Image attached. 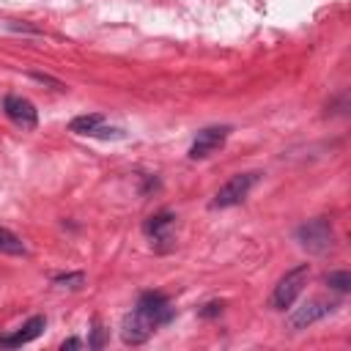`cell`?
Masks as SVG:
<instances>
[{"mask_svg": "<svg viewBox=\"0 0 351 351\" xmlns=\"http://www.w3.org/2000/svg\"><path fill=\"white\" fill-rule=\"evenodd\" d=\"M337 307H340L337 299H324V296L307 299V302H302L296 310H291V315L285 318V329H288V332H302V329H307V326L324 321L326 315H332Z\"/></svg>", "mask_w": 351, "mask_h": 351, "instance_id": "cell-4", "label": "cell"}, {"mask_svg": "<svg viewBox=\"0 0 351 351\" xmlns=\"http://www.w3.org/2000/svg\"><path fill=\"white\" fill-rule=\"evenodd\" d=\"M230 132H233V129H230L228 123H219V126H206V129H200V132H197V137L192 140V145H189L186 156H189L192 162L208 159L211 154H217V151L225 145V140H228V134H230Z\"/></svg>", "mask_w": 351, "mask_h": 351, "instance_id": "cell-6", "label": "cell"}, {"mask_svg": "<svg viewBox=\"0 0 351 351\" xmlns=\"http://www.w3.org/2000/svg\"><path fill=\"white\" fill-rule=\"evenodd\" d=\"M143 230H145V236L159 247V250H165V247H173V230H176V214H170V211H159V214H151L148 219H145V225H143Z\"/></svg>", "mask_w": 351, "mask_h": 351, "instance_id": "cell-8", "label": "cell"}, {"mask_svg": "<svg viewBox=\"0 0 351 351\" xmlns=\"http://www.w3.org/2000/svg\"><path fill=\"white\" fill-rule=\"evenodd\" d=\"M0 252L3 255H27V247L14 230L0 228Z\"/></svg>", "mask_w": 351, "mask_h": 351, "instance_id": "cell-11", "label": "cell"}, {"mask_svg": "<svg viewBox=\"0 0 351 351\" xmlns=\"http://www.w3.org/2000/svg\"><path fill=\"white\" fill-rule=\"evenodd\" d=\"M296 241L302 250H307L310 255H326L335 247V228L329 217H315L307 219L304 225L296 228Z\"/></svg>", "mask_w": 351, "mask_h": 351, "instance_id": "cell-2", "label": "cell"}, {"mask_svg": "<svg viewBox=\"0 0 351 351\" xmlns=\"http://www.w3.org/2000/svg\"><path fill=\"white\" fill-rule=\"evenodd\" d=\"M170 318H173L170 299L165 293H159V291H145V293H140L134 310L123 315V321H121V340L126 346H140L159 326H165Z\"/></svg>", "mask_w": 351, "mask_h": 351, "instance_id": "cell-1", "label": "cell"}, {"mask_svg": "<svg viewBox=\"0 0 351 351\" xmlns=\"http://www.w3.org/2000/svg\"><path fill=\"white\" fill-rule=\"evenodd\" d=\"M324 282H326L329 288H335V291H340V293H346V291H351V274H348L346 269H340V271H329V274H324Z\"/></svg>", "mask_w": 351, "mask_h": 351, "instance_id": "cell-13", "label": "cell"}, {"mask_svg": "<svg viewBox=\"0 0 351 351\" xmlns=\"http://www.w3.org/2000/svg\"><path fill=\"white\" fill-rule=\"evenodd\" d=\"M3 112L8 115L11 123H16V126L25 129V132H33V129L38 126V110H36L33 101L25 99V96L8 93V96L3 99Z\"/></svg>", "mask_w": 351, "mask_h": 351, "instance_id": "cell-7", "label": "cell"}, {"mask_svg": "<svg viewBox=\"0 0 351 351\" xmlns=\"http://www.w3.org/2000/svg\"><path fill=\"white\" fill-rule=\"evenodd\" d=\"M44 326H47V318H44V315H33L30 321L22 324L19 332H14V335H8V337H0V348H19V346L36 340V337L44 332Z\"/></svg>", "mask_w": 351, "mask_h": 351, "instance_id": "cell-9", "label": "cell"}, {"mask_svg": "<svg viewBox=\"0 0 351 351\" xmlns=\"http://www.w3.org/2000/svg\"><path fill=\"white\" fill-rule=\"evenodd\" d=\"M88 346L90 348H101V326H99V321H93V340Z\"/></svg>", "mask_w": 351, "mask_h": 351, "instance_id": "cell-14", "label": "cell"}, {"mask_svg": "<svg viewBox=\"0 0 351 351\" xmlns=\"http://www.w3.org/2000/svg\"><path fill=\"white\" fill-rule=\"evenodd\" d=\"M219 310H222V304H206L203 315H214V313H219Z\"/></svg>", "mask_w": 351, "mask_h": 351, "instance_id": "cell-16", "label": "cell"}, {"mask_svg": "<svg viewBox=\"0 0 351 351\" xmlns=\"http://www.w3.org/2000/svg\"><path fill=\"white\" fill-rule=\"evenodd\" d=\"M307 280H310V263H296L293 269H288V271L277 280V285H274V291H271V299H269V307H271V310H285V307H291V304L299 299V293L304 291Z\"/></svg>", "mask_w": 351, "mask_h": 351, "instance_id": "cell-3", "label": "cell"}, {"mask_svg": "<svg viewBox=\"0 0 351 351\" xmlns=\"http://www.w3.org/2000/svg\"><path fill=\"white\" fill-rule=\"evenodd\" d=\"M80 346H82V340H80V337H69V340H63V343H60V348H63V351H66V348H80Z\"/></svg>", "mask_w": 351, "mask_h": 351, "instance_id": "cell-15", "label": "cell"}, {"mask_svg": "<svg viewBox=\"0 0 351 351\" xmlns=\"http://www.w3.org/2000/svg\"><path fill=\"white\" fill-rule=\"evenodd\" d=\"M55 288H69V291H80L85 285V274L82 271H66V274H55L52 277Z\"/></svg>", "mask_w": 351, "mask_h": 351, "instance_id": "cell-12", "label": "cell"}, {"mask_svg": "<svg viewBox=\"0 0 351 351\" xmlns=\"http://www.w3.org/2000/svg\"><path fill=\"white\" fill-rule=\"evenodd\" d=\"M101 123H104V115H101V112H85V115H77V118H71V123H69V132L88 137V134H90L96 126H101Z\"/></svg>", "mask_w": 351, "mask_h": 351, "instance_id": "cell-10", "label": "cell"}, {"mask_svg": "<svg viewBox=\"0 0 351 351\" xmlns=\"http://www.w3.org/2000/svg\"><path fill=\"white\" fill-rule=\"evenodd\" d=\"M258 178H261V173H255V170L230 176V178L214 192L211 208H230V206H239V203L252 192V186L258 184Z\"/></svg>", "mask_w": 351, "mask_h": 351, "instance_id": "cell-5", "label": "cell"}]
</instances>
